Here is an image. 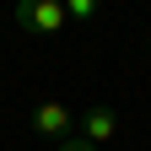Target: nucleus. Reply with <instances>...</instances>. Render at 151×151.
Here are the masks:
<instances>
[{
  "label": "nucleus",
  "mask_w": 151,
  "mask_h": 151,
  "mask_svg": "<svg viewBox=\"0 0 151 151\" xmlns=\"http://www.w3.org/2000/svg\"><path fill=\"white\" fill-rule=\"evenodd\" d=\"M76 113L65 108V103H38L32 108V135H43V140H54V146H65V140H76Z\"/></svg>",
  "instance_id": "2"
},
{
  "label": "nucleus",
  "mask_w": 151,
  "mask_h": 151,
  "mask_svg": "<svg viewBox=\"0 0 151 151\" xmlns=\"http://www.w3.org/2000/svg\"><path fill=\"white\" fill-rule=\"evenodd\" d=\"M54 151H97V146H86L81 135H76V140H65V146H54Z\"/></svg>",
  "instance_id": "5"
},
{
  "label": "nucleus",
  "mask_w": 151,
  "mask_h": 151,
  "mask_svg": "<svg viewBox=\"0 0 151 151\" xmlns=\"http://www.w3.org/2000/svg\"><path fill=\"white\" fill-rule=\"evenodd\" d=\"M65 16H70L76 27H92L103 16V6H97V0H65Z\"/></svg>",
  "instance_id": "4"
},
{
  "label": "nucleus",
  "mask_w": 151,
  "mask_h": 151,
  "mask_svg": "<svg viewBox=\"0 0 151 151\" xmlns=\"http://www.w3.org/2000/svg\"><path fill=\"white\" fill-rule=\"evenodd\" d=\"M76 135H81L86 146H97V151H103L113 135H119V113H113L108 103H92V108L81 113V124H76Z\"/></svg>",
  "instance_id": "3"
},
{
  "label": "nucleus",
  "mask_w": 151,
  "mask_h": 151,
  "mask_svg": "<svg viewBox=\"0 0 151 151\" xmlns=\"http://www.w3.org/2000/svg\"><path fill=\"white\" fill-rule=\"evenodd\" d=\"M11 16H16V27H27V32H38V38H60V32L70 27L65 0H22Z\"/></svg>",
  "instance_id": "1"
}]
</instances>
